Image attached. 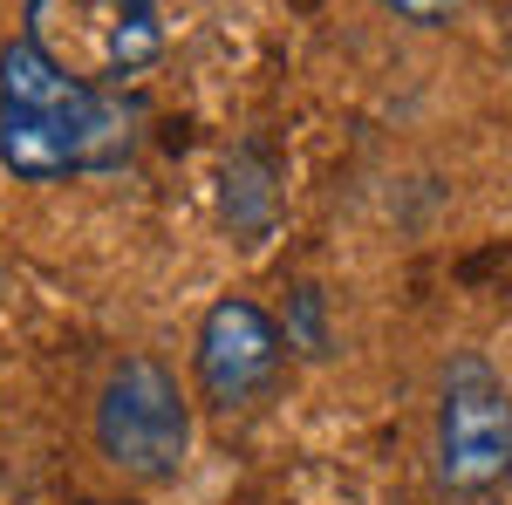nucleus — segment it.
Listing matches in <instances>:
<instances>
[{"label": "nucleus", "instance_id": "obj_1", "mask_svg": "<svg viewBox=\"0 0 512 505\" xmlns=\"http://www.w3.org/2000/svg\"><path fill=\"white\" fill-rule=\"evenodd\" d=\"M144 144V110L62 76L35 41L0 48V164L21 185L103 178L123 171Z\"/></svg>", "mask_w": 512, "mask_h": 505}, {"label": "nucleus", "instance_id": "obj_2", "mask_svg": "<svg viewBox=\"0 0 512 505\" xmlns=\"http://www.w3.org/2000/svg\"><path fill=\"white\" fill-rule=\"evenodd\" d=\"M21 41H35L62 76L123 96L158 69V0H21Z\"/></svg>", "mask_w": 512, "mask_h": 505}, {"label": "nucleus", "instance_id": "obj_3", "mask_svg": "<svg viewBox=\"0 0 512 505\" xmlns=\"http://www.w3.org/2000/svg\"><path fill=\"white\" fill-rule=\"evenodd\" d=\"M437 485L458 505H492L512 485V389L478 349H458L437 383Z\"/></svg>", "mask_w": 512, "mask_h": 505}, {"label": "nucleus", "instance_id": "obj_4", "mask_svg": "<svg viewBox=\"0 0 512 505\" xmlns=\"http://www.w3.org/2000/svg\"><path fill=\"white\" fill-rule=\"evenodd\" d=\"M96 444L130 478H171L192 451V403L158 355H123L96 396Z\"/></svg>", "mask_w": 512, "mask_h": 505}, {"label": "nucleus", "instance_id": "obj_5", "mask_svg": "<svg viewBox=\"0 0 512 505\" xmlns=\"http://www.w3.org/2000/svg\"><path fill=\"white\" fill-rule=\"evenodd\" d=\"M280 362H287V335L267 308L253 301H212L198 321V383L219 410H246L260 396H274Z\"/></svg>", "mask_w": 512, "mask_h": 505}, {"label": "nucleus", "instance_id": "obj_6", "mask_svg": "<svg viewBox=\"0 0 512 505\" xmlns=\"http://www.w3.org/2000/svg\"><path fill=\"white\" fill-rule=\"evenodd\" d=\"M274 198H280L274 192V157L260 151V144L233 151L226 178H219V219H226L239 239H260L274 226Z\"/></svg>", "mask_w": 512, "mask_h": 505}, {"label": "nucleus", "instance_id": "obj_7", "mask_svg": "<svg viewBox=\"0 0 512 505\" xmlns=\"http://www.w3.org/2000/svg\"><path fill=\"white\" fill-rule=\"evenodd\" d=\"M280 335H287V349H301L308 362L335 349V335H328V294H321L315 280H301L294 294H287V321H280Z\"/></svg>", "mask_w": 512, "mask_h": 505}, {"label": "nucleus", "instance_id": "obj_8", "mask_svg": "<svg viewBox=\"0 0 512 505\" xmlns=\"http://www.w3.org/2000/svg\"><path fill=\"white\" fill-rule=\"evenodd\" d=\"M383 14H396V21H410V28H444L465 0H376Z\"/></svg>", "mask_w": 512, "mask_h": 505}]
</instances>
